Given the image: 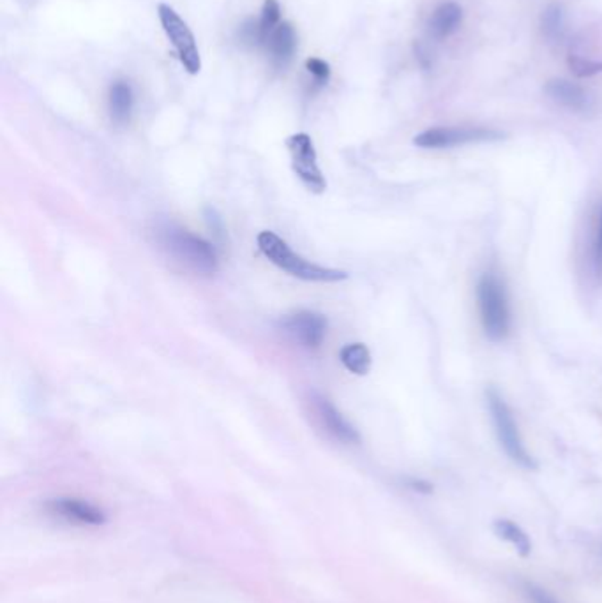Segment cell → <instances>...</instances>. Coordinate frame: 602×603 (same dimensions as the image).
<instances>
[{"instance_id":"cell-20","label":"cell","mask_w":602,"mask_h":603,"mask_svg":"<svg viewBox=\"0 0 602 603\" xmlns=\"http://www.w3.org/2000/svg\"><path fill=\"white\" fill-rule=\"evenodd\" d=\"M238 39L247 46H263L265 37L262 34L258 20H246L238 29Z\"/></svg>"},{"instance_id":"cell-22","label":"cell","mask_w":602,"mask_h":603,"mask_svg":"<svg viewBox=\"0 0 602 603\" xmlns=\"http://www.w3.org/2000/svg\"><path fill=\"white\" fill-rule=\"evenodd\" d=\"M525 595H527L530 603H558L546 590L535 586V584H527L525 586Z\"/></svg>"},{"instance_id":"cell-1","label":"cell","mask_w":602,"mask_h":603,"mask_svg":"<svg viewBox=\"0 0 602 603\" xmlns=\"http://www.w3.org/2000/svg\"><path fill=\"white\" fill-rule=\"evenodd\" d=\"M262 254L274 263L278 268L288 272L290 276L307 281V283H338L348 277L347 272L320 267L304 260L297 252L290 249V245L278 236L274 231H262L256 238Z\"/></svg>"},{"instance_id":"cell-5","label":"cell","mask_w":602,"mask_h":603,"mask_svg":"<svg viewBox=\"0 0 602 603\" xmlns=\"http://www.w3.org/2000/svg\"><path fill=\"white\" fill-rule=\"evenodd\" d=\"M157 16L161 21V27L171 43V46L177 52V57L184 70L189 75H198L202 70V59L198 52V45L195 39V34L188 27V23L179 16V12L170 7L168 4L157 5Z\"/></svg>"},{"instance_id":"cell-17","label":"cell","mask_w":602,"mask_h":603,"mask_svg":"<svg viewBox=\"0 0 602 603\" xmlns=\"http://www.w3.org/2000/svg\"><path fill=\"white\" fill-rule=\"evenodd\" d=\"M540 27H542V34L549 39V41H556L562 37L564 32V11L560 4H549L540 18Z\"/></svg>"},{"instance_id":"cell-24","label":"cell","mask_w":602,"mask_h":603,"mask_svg":"<svg viewBox=\"0 0 602 603\" xmlns=\"http://www.w3.org/2000/svg\"><path fill=\"white\" fill-rule=\"evenodd\" d=\"M410 485H412L415 491H421V492H431V489H433V487H431L428 482H421V480H417V482H412Z\"/></svg>"},{"instance_id":"cell-4","label":"cell","mask_w":602,"mask_h":603,"mask_svg":"<svg viewBox=\"0 0 602 603\" xmlns=\"http://www.w3.org/2000/svg\"><path fill=\"white\" fill-rule=\"evenodd\" d=\"M486 397H488V406L491 411V418H493L498 442L504 447L506 453L523 467H535L531 455L527 452L523 445L514 415L511 408L507 406V402L504 401V397L495 388H489L486 392Z\"/></svg>"},{"instance_id":"cell-7","label":"cell","mask_w":602,"mask_h":603,"mask_svg":"<svg viewBox=\"0 0 602 603\" xmlns=\"http://www.w3.org/2000/svg\"><path fill=\"white\" fill-rule=\"evenodd\" d=\"M502 133L486 128H433L415 136L414 144L421 149H447L466 144L495 142Z\"/></svg>"},{"instance_id":"cell-3","label":"cell","mask_w":602,"mask_h":603,"mask_svg":"<svg viewBox=\"0 0 602 603\" xmlns=\"http://www.w3.org/2000/svg\"><path fill=\"white\" fill-rule=\"evenodd\" d=\"M481 321L486 335L498 343L511 332V307L504 283L498 276L486 272L477 285Z\"/></svg>"},{"instance_id":"cell-15","label":"cell","mask_w":602,"mask_h":603,"mask_svg":"<svg viewBox=\"0 0 602 603\" xmlns=\"http://www.w3.org/2000/svg\"><path fill=\"white\" fill-rule=\"evenodd\" d=\"M341 364L357 376H366L372 371V353L363 343L347 344L339 353Z\"/></svg>"},{"instance_id":"cell-13","label":"cell","mask_w":602,"mask_h":603,"mask_svg":"<svg viewBox=\"0 0 602 603\" xmlns=\"http://www.w3.org/2000/svg\"><path fill=\"white\" fill-rule=\"evenodd\" d=\"M463 20V9L456 2H444L440 4L435 12L430 18V34L435 39H446L452 32L461 25Z\"/></svg>"},{"instance_id":"cell-16","label":"cell","mask_w":602,"mask_h":603,"mask_svg":"<svg viewBox=\"0 0 602 603\" xmlns=\"http://www.w3.org/2000/svg\"><path fill=\"white\" fill-rule=\"evenodd\" d=\"M495 533L498 538L513 543L516 547V550L525 558L530 554L531 550V543L528 540L527 533L523 529L520 528L518 525L507 521V519H502V521H497L495 523Z\"/></svg>"},{"instance_id":"cell-11","label":"cell","mask_w":602,"mask_h":603,"mask_svg":"<svg viewBox=\"0 0 602 603\" xmlns=\"http://www.w3.org/2000/svg\"><path fill=\"white\" fill-rule=\"evenodd\" d=\"M271 55V61L278 68H285L296 54L297 48V34L296 29L288 21H281L265 39L263 45Z\"/></svg>"},{"instance_id":"cell-12","label":"cell","mask_w":602,"mask_h":603,"mask_svg":"<svg viewBox=\"0 0 602 603\" xmlns=\"http://www.w3.org/2000/svg\"><path fill=\"white\" fill-rule=\"evenodd\" d=\"M544 90L555 103H558L564 108L574 110V112L585 110L589 106V101H590V97H589V94L585 92L583 87H580L578 83H573L569 79H562V78L549 79L546 83Z\"/></svg>"},{"instance_id":"cell-14","label":"cell","mask_w":602,"mask_h":603,"mask_svg":"<svg viewBox=\"0 0 602 603\" xmlns=\"http://www.w3.org/2000/svg\"><path fill=\"white\" fill-rule=\"evenodd\" d=\"M135 104V95L133 88L128 81H115L110 87L108 94V108H110V117L115 124H126L131 117Z\"/></svg>"},{"instance_id":"cell-21","label":"cell","mask_w":602,"mask_h":603,"mask_svg":"<svg viewBox=\"0 0 602 603\" xmlns=\"http://www.w3.org/2000/svg\"><path fill=\"white\" fill-rule=\"evenodd\" d=\"M305 70L309 75L313 76L318 87H323L330 78V66L325 61L316 59V57H311L305 61Z\"/></svg>"},{"instance_id":"cell-6","label":"cell","mask_w":602,"mask_h":603,"mask_svg":"<svg viewBox=\"0 0 602 603\" xmlns=\"http://www.w3.org/2000/svg\"><path fill=\"white\" fill-rule=\"evenodd\" d=\"M287 149L292 157V168L296 175L301 178L302 184L311 193H316V194L323 193L327 189V182L322 175V169L318 168L316 151H314L311 136L305 133L292 135L287 140Z\"/></svg>"},{"instance_id":"cell-19","label":"cell","mask_w":602,"mask_h":603,"mask_svg":"<svg viewBox=\"0 0 602 603\" xmlns=\"http://www.w3.org/2000/svg\"><path fill=\"white\" fill-rule=\"evenodd\" d=\"M569 70L573 71V75L578 78H590V76L601 75L602 62L599 61H590L585 57H578V55H571L567 59Z\"/></svg>"},{"instance_id":"cell-9","label":"cell","mask_w":602,"mask_h":603,"mask_svg":"<svg viewBox=\"0 0 602 603\" xmlns=\"http://www.w3.org/2000/svg\"><path fill=\"white\" fill-rule=\"evenodd\" d=\"M46 508L68 521V523H73V525H79V526H99V525H105L106 521V516L103 514L101 508L87 503V501H81V500H75V498H59V500H54L50 503H46Z\"/></svg>"},{"instance_id":"cell-8","label":"cell","mask_w":602,"mask_h":603,"mask_svg":"<svg viewBox=\"0 0 602 603\" xmlns=\"http://www.w3.org/2000/svg\"><path fill=\"white\" fill-rule=\"evenodd\" d=\"M281 328L304 348L316 350L327 332V319L311 310H301L281 319Z\"/></svg>"},{"instance_id":"cell-2","label":"cell","mask_w":602,"mask_h":603,"mask_svg":"<svg viewBox=\"0 0 602 603\" xmlns=\"http://www.w3.org/2000/svg\"><path fill=\"white\" fill-rule=\"evenodd\" d=\"M161 247L179 263L196 274L213 276L218 270V252L204 238L177 225H164L157 229Z\"/></svg>"},{"instance_id":"cell-18","label":"cell","mask_w":602,"mask_h":603,"mask_svg":"<svg viewBox=\"0 0 602 603\" xmlns=\"http://www.w3.org/2000/svg\"><path fill=\"white\" fill-rule=\"evenodd\" d=\"M258 23H260L263 37L267 39V36L281 23V5H280L278 0H265L263 2Z\"/></svg>"},{"instance_id":"cell-23","label":"cell","mask_w":602,"mask_h":603,"mask_svg":"<svg viewBox=\"0 0 602 603\" xmlns=\"http://www.w3.org/2000/svg\"><path fill=\"white\" fill-rule=\"evenodd\" d=\"M596 268L599 274H602V216L599 229H598V238H596Z\"/></svg>"},{"instance_id":"cell-10","label":"cell","mask_w":602,"mask_h":603,"mask_svg":"<svg viewBox=\"0 0 602 603\" xmlns=\"http://www.w3.org/2000/svg\"><path fill=\"white\" fill-rule=\"evenodd\" d=\"M314 411L320 418V422L323 424V427L329 431V434H332L336 440L343 442V443H359V433L354 429V425H350L343 415L325 399L316 395L314 397Z\"/></svg>"}]
</instances>
